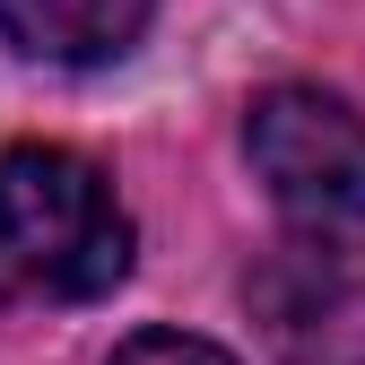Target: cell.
I'll return each instance as SVG.
<instances>
[{"label":"cell","instance_id":"obj_1","mask_svg":"<svg viewBox=\"0 0 365 365\" xmlns=\"http://www.w3.org/2000/svg\"><path fill=\"white\" fill-rule=\"evenodd\" d=\"M130 269V217L78 148H0V296L87 304Z\"/></svg>","mask_w":365,"mask_h":365},{"label":"cell","instance_id":"obj_2","mask_svg":"<svg viewBox=\"0 0 365 365\" xmlns=\"http://www.w3.org/2000/svg\"><path fill=\"white\" fill-rule=\"evenodd\" d=\"M252 174L269 182L304 235H356L365 226V113L331 87H261L244 113Z\"/></svg>","mask_w":365,"mask_h":365},{"label":"cell","instance_id":"obj_3","mask_svg":"<svg viewBox=\"0 0 365 365\" xmlns=\"http://www.w3.org/2000/svg\"><path fill=\"white\" fill-rule=\"evenodd\" d=\"M252 322L279 365H365V252L339 235L279 244L252 269Z\"/></svg>","mask_w":365,"mask_h":365},{"label":"cell","instance_id":"obj_4","mask_svg":"<svg viewBox=\"0 0 365 365\" xmlns=\"http://www.w3.org/2000/svg\"><path fill=\"white\" fill-rule=\"evenodd\" d=\"M157 0H0V35L26 61H61V70H96L122 61L140 43Z\"/></svg>","mask_w":365,"mask_h":365},{"label":"cell","instance_id":"obj_5","mask_svg":"<svg viewBox=\"0 0 365 365\" xmlns=\"http://www.w3.org/2000/svg\"><path fill=\"white\" fill-rule=\"evenodd\" d=\"M113 365H235L217 339H192V331H130L113 348Z\"/></svg>","mask_w":365,"mask_h":365}]
</instances>
